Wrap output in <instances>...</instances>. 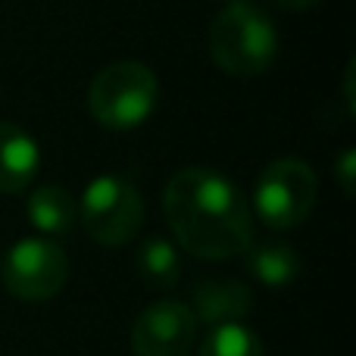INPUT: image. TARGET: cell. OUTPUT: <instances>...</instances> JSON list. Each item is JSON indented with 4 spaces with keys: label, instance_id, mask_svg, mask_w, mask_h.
Masks as SVG:
<instances>
[{
    "label": "cell",
    "instance_id": "1",
    "mask_svg": "<svg viewBox=\"0 0 356 356\" xmlns=\"http://www.w3.org/2000/svg\"><path fill=\"white\" fill-rule=\"evenodd\" d=\"M175 241L200 259H232L253 244V209L234 181L216 169L188 166L163 194Z\"/></svg>",
    "mask_w": 356,
    "mask_h": 356
},
{
    "label": "cell",
    "instance_id": "2",
    "mask_svg": "<svg viewBox=\"0 0 356 356\" xmlns=\"http://www.w3.org/2000/svg\"><path fill=\"white\" fill-rule=\"evenodd\" d=\"M209 56L222 72L253 79L272 66L278 54V31L266 10L250 0H232L209 25Z\"/></svg>",
    "mask_w": 356,
    "mask_h": 356
},
{
    "label": "cell",
    "instance_id": "3",
    "mask_svg": "<svg viewBox=\"0 0 356 356\" xmlns=\"http://www.w3.org/2000/svg\"><path fill=\"white\" fill-rule=\"evenodd\" d=\"M160 104V81L144 63H110L88 88L91 116L110 131H131L154 116Z\"/></svg>",
    "mask_w": 356,
    "mask_h": 356
},
{
    "label": "cell",
    "instance_id": "4",
    "mask_svg": "<svg viewBox=\"0 0 356 356\" xmlns=\"http://www.w3.org/2000/svg\"><path fill=\"white\" fill-rule=\"evenodd\" d=\"M79 219L97 244H129L144 222L141 191L122 175H97L81 194Z\"/></svg>",
    "mask_w": 356,
    "mask_h": 356
},
{
    "label": "cell",
    "instance_id": "5",
    "mask_svg": "<svg viewBox=\"0 0 356 356\" xmlns=\"http://www.w3.org/2000/svg\"><path fill=\"white\" fill-rule=\"evenodd\" d=\"M319 181L309 163L284 156L259 172L253 188V209L269 228H294L313 213Z\"/></svg>",
    "mask_w": 356,
    "mask_h": 356
},
{
    "label": "cell",
    "instance_id": "6",
    "mask_svg": "<svg viewBox=\"0 0 356 356\" xmlns=\"http://www.w3.org/2000/svg\"><path fill=\"white\" fill-rule=\"evenodd\" d=\"M69 259L50 238H22L3 259V284L13 297L44 303L66 288Z\"/></svg>",
    "mask_w": 356,
    "mask_h": 356
},
{
    "label": "cell",
    "instance_id": "7",
    "mask_svg": "<svg viewBox=\"0 0 356 356\" xmlns=\"http://www.w3.org/2000/svg\"><path fill=\"white\" fill-rule=\"evenodd\" d=\"M197 341V319L188 303L156 300L138 313L131 325L135 356H188Z\"/></svg>",
    "mask_w": 356,
    "mask_h": 356
},
{
    "label": "cell",
    "instance_id": "8",
    "mask_svg": "<svg viewBox=\"0 0 356 356\" xmlns=\"http://www.w3.org/2000/svg\"><path fill=\"white\" fill-rule=\"evenodd\" d=\"M250 303L253 291L234 278H207V282H197L191 291V313L197 322H209V325L241 322Z\"/></svg>",
    "mask_w": 356,
    "mask_h": 356
},
{
    "label": "cell",
    "instance_id": "9",
    "mask_svg": "<svg viewBox=\"0 0 356 356\" xmlns=\"http://www.w3.org/2000/svg\"><path fill=\"white\" fill-rule=\"evenodd\" d=\"M41 166L38 141L16 122L0 119V194H19L31 184Z\"/></svg>",
    "mask_w": 356,
    "mask_h": 356
},
{
    "label": "cell",
    "instance_id": "10",
    "mask_svg": "<svg viewBox=\"0 0 356 356\" xmlns=\"http://www.w3.org/2000/svg\"><path fill=\"white\" fill-rule=\"evenodd\" d=\"M25 213L29 222L47 238H63L75 228L79 222V200L60 184H44L35 188L25 200Z\"/></svg>",
    "mask_w": 356,
    "mask_h": 356
},
{
    "label": "cell",
    "instance_id": "11",
    "mask_svg": "<svg viewBox=\"0 0 356 356\" xmlns=\"http://www.w3.org/2000/svg\"><path fill=\"white\" fill-rule=\"evenodd\" d=\"M247 269L266 288H288L300 275V257L284 241H257L244 250Z\"/></svg>",
    "mask_w": 356,
    "mask_h": 356
},
{
    "label": "cell",
    "instance_id": "12",
    "mask_svg": "<svg viewBox=\"0 0 356 356\" xmlns=\"http://www.w3.org/2000/svg\"><path fill=\"white\" fill-rule=\"evenodd\" d=\"M135 269L141 282L154 291H172L181 278V263L172 241L166 238H147L141 241L135 253Z\"/></svg>",
    "mask_w": 356,
    "mask_h": 356
},
{
    "label": "cell",
    "instance_id": "13",
    "mask_svg": "<svg viewBox=\"0 0 356 356\" xmlns=\"http://www.w3.org/2000/svg\"><path fill=\"white\" fill-rule=\"evenodd\" d=\"M197 356H263V341L241 322H225L213 325Z\"/></svg>",
    "mask_w": 356,
    "mask_h": 356
},
{
    "label": "cell",
    "instance_id": "14",
    "mask_svg": "<svg viewBox=\"0 0 356 356\" xmlns=\"http://www.w3.org/2000/svg\"><path fill=\"white\" fill-rule=\"evenodd\" d=\"M353 166H356V154L353 150H344L338 160V178H341V188H344L347 197L353 194Z\"/></svg>",
    "mask_w": 356,
    "mask_h": 356
},
{
    "label": "cell",
    "instance_id": "15",
    "mask_svg": "<svg viewBox=\"0 0 356 356\" xmlns=\"http://www.w3.org/2000/svg\"><path fill=\"white\" fill-rule=\"evenodd\" d=\"M278 6H284V10H313L316 3H322V0H275Z\"/></svg>",
    "mask_w": 356,
    "mask_h": 356
}]
</instances>
